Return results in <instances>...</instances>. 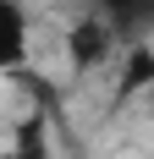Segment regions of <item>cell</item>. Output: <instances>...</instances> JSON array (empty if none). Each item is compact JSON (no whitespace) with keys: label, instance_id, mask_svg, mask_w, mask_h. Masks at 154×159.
<instances>
[{"label":"cell","instance_id":"cell-3","mask_svg":"<svg viewBox=\"0 0 154 159\" xmlns=\"http://www.w3.org/2000/svg\"><path fill=\"white\" fill-rule=\"evenodd\" d=\"M28 61V11L22 0H0V77Z\"/></svg>","mask_w":154,"mask_h":159},{"label":"cell","instance_id":"cell-4","mask_svg":"<svg viewBox=\"0 0 154 159\" xmlns=\"http://www.w3.org/2000/svg\"><path fill=\"white\" fill-rule=\"evenodd\" d=\"M138 93L149 99L154 93V39H132L127 44V61H121V99Z\"/></svg>","mask_w":154,"mask_h":159},{"label":"cell","instance_id":"cell-2","mask_svg":"<svg viewBox=\"0 0 154 159\" xmlns=\"http://www.w3.org/2000/svg\"><path fill=\"white\" fill-rule=\"evenodd\" d=\"M88 11H99L121 39L127 33L132 39H149L154 33V0H88Z\"/></svg>","mask_w":154,"mask_h":159},{"label":"cell","instance_id":"cell-6","mask_svg":"<svg viewBox=\"0 0 154 159\" xmlns=\"http://www.w3.org/2000/svg\"><path fill=\"white\" fill-rule=\"evenodd\" d=\"M143 104H149V115H154V93H149V99H143Z\"/></svg>","mask_w":154,"mask_h":159},{"label":"cell","instance_id":"cell-1","mask_svg":"<svg viewBox=\"0 0 154 159\" xmlns=\"http://www.w3.org/2000/svg\"><path fill=\"white\" fill-rule=\"evenodd\" d=\"M116 44H121V33L110 28L99 11L77 16L72 28H66V61H72L77 71H94V66H105L110 55H116Z\"/></svg>","mask_w":154,"mask_h":159},{"label":"cell","instance_id":"cell-7","mask_svg":"<svg viewBox=\"0 0 154 159\" xmlns=\"http://www.w3.org/2000/svg\"><path fill=\"white\" fill-rule=\"evenodd\" d=\"M149 39H154V33H149Z\"/></svg>","mask_w":154,"mask_h":159},{"label":"cell","instance_id":"cell-5","mask_svg":"<svg viewBox=\"0 0 154 159\" xmlns=\"http://www.w3.org/2000/svg\"><path fill=\"white\" fill-rule=\"evenodd\" d=\"M6 159H61V154H55V143H50V126L33 115L28 126L17 132V143H11V154H6Z\"/></svg>","mask_w":154,"mask_h":159}]
</instances>
